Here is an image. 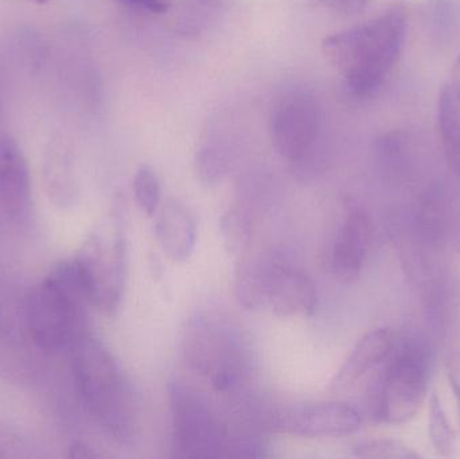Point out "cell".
Segmentation results:
<instances>
[{"label":"cell","mask_w":460,"mask_h":459,"mask_svg":"<svg viewBox=\"0 0 460 459\" xmlns=\"http://www.w3.org/2000/svg\"><path fill=\"white\" fill-rule=\"evenodd\" d=\"M102 453H97L96 449L84 444V442H75L69 449L70 458H99L102 457Z\"/></svg>","instance_id":"4316f807"},{"label":"cell","mask_w":460,"mask_h":459,"mask_svg":"<svg viewBox=\"0 0 460 459\" xmlns=\"http://www.w3.org/2000/svg\"><path fill=\"white\" fill-rule=\"evenodd\" d=\"M448 379H450L451 388L456 393L460 417V349L456 350L448 361Z\"/></svg>","instance_id":"484cf974"},{"label":"cell","mask_w":460,"mask_h":459,"mask_svg":"<svg viewBox=\"0 0 460 459\" xmlns=\"http://www.w3.org/2000/svg\"><path fill=\"white\" fill-rule=\"evenodd\" d=\"M323 112L315 96L307 92L286 94L270 115V140L279 156L300 163L321 137Z\"/></svg>","instance_id":"ba28073f"},{"label":"cell","mask_w":460,"mask_h":459,"mask_svg":"<svg viewBox=\"0 0 460 459\" xmlns=\"http://www.w3.org/2000/svg\"><path fill=\"white\" fill-rule=\"evenodd\" d=\"M84 301L86 296L75 263L59 264L27 296L26 325L32 342L45 352L72 347L84 333Z\"/></svg>","instance_id":"3957f363"},{"label":"cell","mask_w":460,"mask_h":459,"mask_svg":"<svg viewBox=\"0 0 460 459\" xmlns=\"http://www.w3.org/2000/svg\"><path fill=\"white\" fill-rule=\"evenodd\" d=\"M373 242L372 220L365 210L351 207L343 220L332 256L335 278L351 283L361 275Z\"/></svg>","instance_id":"7c38bea8"},{"label":"cell","mask_w":460,"mask_h":459,"mask_svg":"<svg viewBox=\"0 0 460 459\" xmlns=\"http://www.w3.org/2000/svg\"><path fill=\"white\" fill-rule=\"evenodd\" d=\"M155 236L169 258L174 261L188 260L197 243L193 213L182 202L170 199L156 215Z\"/></svg>","instance_id":"5bb4252c"},{"label":"cell","mask_w":460,"mask_h":459,"mask_svg":"<svg viewBox=\"0 0 460 459\" xmlns=\"http://www.w3.org/2000/svg\"><path fill=\"white\" fill-rule=\"evenodd\" d=\"M202 3H207V4H216L217 0H201Z\"/></svg>","instance_id":"83f0119b"},{"label":"cell","mask_w":460,"mask_h":459,"mask_svg":"<svg viewBox=\"0 0 460 459\" xmlns=\"http://www.w3.org/2000/svg\"><path fill=\"white\" fill-rule=\"evenodd\" d=\"M73 376L89 411L116 439L134 436V399L110 350L83 333L72 344Z\"/></svg>","instance_id":"7a4b0ae2"},{"label":"cell","mask_w":460,"mask_h":459,"mask_svg":"<svg viewBox=\"0 0 460 459\" xmlns=\"http://www.w3.org/2000/svg\"><path fill=\"white\" fill-rule=\"evenodd\" d=\"M224 243L233 255H241L251 244L252 217L243 207H230L221 217Z\"/></svg>","instance_id":"2e32d148"},{"label":"cell","mask_w":460,"mask_h":459,"mask_svg":"<svg viewBox=\"0 0 460 459\" xmlns=\"http://www.w3.org/2000/svg\"><path fill=\"white\" fill-rule=\"evenodd\" d=\"M29 375V357L0 315V379L21 383Z\"/></svg>","instance_id":"9a60e30c"},{"label":"cell","mask_w":460,"mask_h":459,"mask_svg":"<svg viewBox=\"0 0 460 459\" xmlns=\"http://www.w3.org/2000/svg\"><path fill=\"white\" fill-rule=\"evenodd\" d=\"M429 388L426 353L416 345L400 350L384 382L380 418L389 425H404L418 415Z\"/></svg>","instance_id":"9c48e42d"},{"label":"cell","mask_w":460,"mask_h":459,"mask_svg":"<svg viewBox=\"0 0 460 459\" xmlns=\"http://www.w3.org/2000/svg\"><path fill=\"white\" fill-rule=\"evenodd\" d=\"M429 437L440 455L448 457L453 455L456 444V431L437 393H432L429 399Z\"/></svg>","instance_id":"e0dca14e"},{"label":"cell","mask_w":460,"mask_h":459,"mask_svg":"<svg viewBox=\"0 0 460 459\" xmlns=\"http://www.w3.org/2000/svg\"><path fill=\"white\" fill-rule=\"evenodd\" d=\"M134 196L137 207L147 216L155 215L161 201V183L153 167L142 164L134 178Z\"/></svg>","instance_id":"ac0fdd59"},{"label":"cell","mask_w":460,"mask_h":459,"mask_svg":"<svg viewBox=\"0 0 460 459\" xmlns=\"http://www.w3.org/2000/svg\"><path fill=\"white\" fill-rule=\"evenodd\" d=\"M32 2L40 3V4H42V3H48L49 0H32Z\"/></svg>","instance_id":"f1b7e54d"},{"label":"cell","mask_w":460,"mask_h":459,"mask_svg":"<svg viewBox=\"0 0 460 459\" xmlns=\"http://www.w3.org/2000/svg\"><path fill=\"white\" fill-rule=\"evenodd\" d=\"M37 455L26 437L0 423V459L32 458Z\"/></svg>","instance_id":"44dd1931"},{"label":"cell","mask_w":460,"mask_h":459,"mask_svg":"<svg viewBox=\"0 0 460 459\" xmlns=\"http://www.w3.org/2000/svg\"><path fill=\"white\" fill-rule=\"evenodd\" d=\"M354 455L362 458L418 459L420 455L407 445L394 439H370L353 447Z\"/></svg>","instance_id":"d6986e66"},{"label":"cell","mask_w":460,"mask_h":459,"mask_svg":"<svg viewBox=\"0 0 460 459\" xmlns=\"http://www.w3.org/2000/svg\"><path fill=\"white\" fill-rule=\"evenodd\" d=\"M407 15L394 7L362 26L326 37L322 53L351 96H372L391 75L404 48Z\"/></svg>","instance_id":"6da1fadb"},{"label":"cell","mask_w":460,"mask_h":459,"mask_svg":"<svg viewBox=\"0 0 460 459\" xmlns=\"http://www.w3.org/2000/svg\"><path fill=\"white\" fill-rule=\"evenodd\" d=\"M0 205L15 223H29L31 218L29 164L18 143L8 137H0Z\"/></svg>","instance_id":"30bf717a"},{"label":"cell","mask_w":460,"mask_h":459,"mask_svg":"<svg viewBox=\"0 0 460 459\" xmlns=\"http://www.w3.org/2000/svg\"><path fill=\"white\" fill-rule=\"evenodd\" d=\"M229 156L224 148L218 146L205 147L197 155V172L207 183L218 182L229 170Z\"/></svg>","instance_id":"ffe728a7"},{"label":"cell","mask_w":460,"mask_h":459,"mask_svg":"<svg viewBox=\"0 0 460 459\" xmlns=\"http://www.w3.org/2000/svg\"><path fill=\"white\" fill-rule=\"evenodd\" d=\"M183 355L189 366L221 393L234 388L245 375L246 356L234 331L205 315L189 322Z\"/></svg>","instance_id":"8992f818"},{"label":"cell","mask_w":460,"mask_h":459,"mask_svg":"<svg viewBox=\"0 0 460 459\" xmlns=\"http://www.w3.org/2000/svg\"><path fill=\"white\" fill-rule=\"evenodd\" d=\"M361 423V415L349 404L324 402L291 412L286 428L303 438H340L358 431Z\"/></svg>","instance_id":"8fae6325"},{"label":"cell","mask_w":460,"mask_h":459,"mask_svg":"<svg viewBox=\"0 0 460 459\" xmlns=\"http://www.w3.org/2000/svg\"><path fill=\"white\" fill-rule=\"evenodd\" d=\"M235 296L245 309L267 307L278 317L311 315L318 306L313 280L276 259H245L235 272Z\"/></svg>","instance_id":"5b68a950"},{"label":"cell","mask_w":460,"mask_h":459,"mask_svg":"<svg viewBox=\"0 0 460 459\" xmlns=\"http://www.w3.org/2000/svg\"><path fill=\"white\" fill-rule=\"evenodd\" d=\"M329 10L343 15H356L367 8V0H318Z\"/></svg>","instance_id":"d4e9b609"},{"label":"cell","mask_w":460,"mask_h":459,"mask_svg":"<svg viewBox=\"0 0 460 459\" xmlns=\"http://www.w3.org/2000/svg\"><path fill=\"white\" fill-rule=\"evenodd\" d=\"M118 212L97 224L73 260L86 301L104 314L119 309L126 287V234Z\"/></svg>","instance_id":"277c9868"},{"label":"cell","mask_w":460,"mask_h":459,"mask_svg":"<svg viewBox=\"0 0 460 459\" xmlns=\"http://www.w3.org/2000/svg\"><path fill=\"white\" fill-rule=\"evenodd\" d=\"M439 107L460 113V56L456 58L450 78L440 93Z\"/></svg>","instance_id":"7402d4cb"},{"label":"cell","mask_w":460,"mask_h":459,"mask_svg":"<svg viewBox=\"0 0 460 459\" xmlns=\"http://www.w3.org/2000/svg\"><path fill=\"white\" fill-rule=\"evenodd\" d=\"M169 401L175 457H226L229 442L226 428L197 393L181 383H172Z\"/></svg>","instance_id":"52a82bcc"},{"label":"cell","mask_w":460,"mask_h":459,"mask_svg":"<svg viewBox=\"0 0 460 459\" xmlns=\"http://www.w3.org/2000/svg\"><path fill=\"white\" fill-rule=\"evenodd\" d=\"M396 344L397 334L392 329H377L365 334L337 372L332 388L335 391L350 390L362 377L383 364L392 355Z\"/></svg>","instance_id":"4fadbf2b"},{"label":"cell","mask_w":460,"mask_h":459,"mask_svg":"<svg viewBox=\"0 0 460 459\" xmlns=\"http://www.w3.org/2000/svg\"><path fill=\"white\" fill-rule=\"evenodd\" d=\"M115 2L126 7L156 13V15L166 13L172 7V0H115Z\"/></svg>","instance_id":"cb8c5ba5"},{"label":"cell","mask_w":460,"mask_h":459,"mask_svg":"<svg viewBox=\"0 0 460 459\" xmlns=\"http://www.w3.org/2000/svg\"><path fill=\"white\" fill-rule=\"evenodd\" d=\"M442 135L443 146H445L446 156L448 163L458 177H460V124L450 131L440 132Z\"/></svg>","instance_id":"603a6c76"}]
</instances>
